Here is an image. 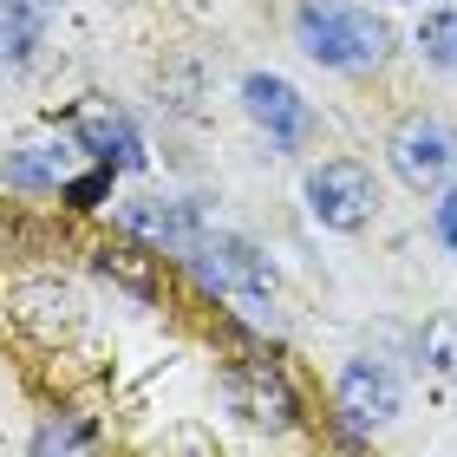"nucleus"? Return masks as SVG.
<instances>
[{"label": "nucleus", "instance_id": "1", "mask_svg": "<svg viewBox=\"0 0 457 457\" xmlns=\"http://www.w3.org/2000/svg\"><path fill=\"white\" fill-rule=\"evenodd\" d=\"M295 39L307 59L334 72H379L392 53V27L366 7H340V0H307L295 13Z\"/></svg>", "mask_w": 457, "mask_h": 457}, {"label": "nucleus", "instance_id": "2", "mask_svg": "<svg viewBox=\"0 0 457 457\" xmlns=\"http://www.w3.org/2000/svg\"><path fill=\"white\" fill-rule=\"evenodd\" d=\"M386 157L392 170H399L405 190H451L457 183V131L438 118H405L399 131L386 137Z\"/></svg>", "mask_w": 457, "mask_h": 457}, {"label": "nucleus", "instance_id": "3", "mask_svg": "<svg viewBox=\"0 0 457 457\" xmlns=\"http://www.w3.org/2000/svg\"><path fill=\"white\" fill-rule=\"evenodd\" d=\"M307 210H314L320 228H340V236H353V228H366L372 210H379V190H372V170L353 157H334V163H314L307 170Z\"/></svg>", "mask_w": 457, "mask_h": 457}, {"label": "nucleus", "instance_id": "4", "mask_svg": "<svg viewBox=\"0 0 457 457\" xmlns=\"http://www.w3.org/2000/svg\"><path fill=\"white\" fill-rule=\"evenodd\" d=\"M190 268L203 275V287H216V295H236V301H268L275 295V268L255 242L242 236H203Z\"/></svg>", "mask_w": 457, "mask_h": 457}, {"label": "nucleus", "instance_id": "5", "mask_svg": "<svg viewBox=\"0 0 457 457\" xmlns=\"http://www.w3.org/2000/svg\"><path fill=\"white\" fill-rule=\"evenodd\" d=\"M222 392H228V405L262 431H295L301 425V399L287 392V379L268 360H236L222 372Z\"/></svg>", "mask_w": 457, "mask_h": 457}, {"label": "nucleus", "instance_id": "6", "mask_svg": "<svg viewBox=\"0 0 457 457\" xmlns=\"http://www.w3.org/2000/svg\"><path fill=\"white\" fill-rule=\"evenodd\" d=\"M242 112L255 118L281 151H301V144L314 137V105H307L287 79H275V72H248L242 79Z\"/></svg>", "mask_w": 457, "mask_h": 457}, {"label": "nucleus", "instance_id": "7", "mask_svg": "<svg viewBox=\"0 0 457 457\" xmlns=\"http://www.w3.org/2000/svg\"><path fill=\"white\" fill-rule=\"evenodd\" d=\"M334 405H340V425L353 438H366V431L399 419V379H392L386 366H372V360H353L340 372V386H334Z\"/></svg>", "mask_w": 457, "mask_h": 457}, {"label": "nucleus", "instance_id": "8", "mask_svg": "<svg viewBox=\"0 0 457 457\" xmlns=\"http://www.w3.org/2000/svg\"><path fill=\"white\" fill-rule=\"evenodd\" d=\"M66 124H72V144L92 151L98 163H112V170H144V137L131 131L124 112L105 105V98H79Z\"/></svg>", "mask_w": 457, "mask_h": 457}, {"label": "nucleus", "instance_id": "9", "mask_svg": "<svg viewBox=\"0 0 457 457\" xmlns=\"http://www.w3.org/2000/svg\"><path fill=\"white\" fill-rule=\"evenodd\" d=\"M124 222L137 228V236H151L157 248H170V255H196V216L183 210V203H131Z\"/></svg>", "mask_w": 457, "mask_h": 457}, {"label": "nucleus", "instance_id": "10", "mask_svg": "<svg viewBox=\"0 0 457 457\" xmlns=\"http://www.w3.org/2000/svg\"><path fill=\"white\" fill-rule=\"evenodd\" d=\"M46 33V7L39 0H0V66H27Z\"/></svg>", "mask_w": 457, "mask_h": 457}, {"label": "nucleus", "instance_id": "11", "mask_svg": "<svg viewBox=\"0 0 457 457\" xmlns=\"http://www.w3.org/2000/svg\"><path fill=\"white\" fill-rule=\"evenodd\" d=\"M92 262H98V275H105V281H118V287H124V295L157 301V255H144L137 242H105Z\"/></svg>", "mask_w": 457, "mask_h": 457}, {"label": "nucleus", "instance_id": "12", "mask_svg": "<svg viewBox=\"0 0 457 457\" xmlns=\"http://www.w3.org/2000/svg\"><path fill=\"white\" fill-rule=\"evenodd\" d=\"M7 183H20V190H53V183H72V151H59V144H27V151L7 163Z\"/></svg>", "mask_w": 457, "mask_h": 457}, {"label": "nucleus", "instance_id": "13", "mask_svg": "<svg viewBox=\"0 0 457 457\" xmlns=\"http://www.w3.org/2000/svg\"><path fill=\"white\" fill-rule=\"evenodd\" d=\"M419 53L431 59V66H445V72H457V7H445V13H431L425 27H419Z\"/></svg>", "mask_w": 457, "mask_h": 457}, {"label": "nucleus", "instance_id": "14", "mask_svg": "<svg viewBox=\"0 0 457 457\" xmlns=\"http://www.w3.org/2000/svg\"><path fill=\"white\" fill-rule=\"evenodd\" d=\"M419 353H425V366L431 372H445V379H457V314H438L425 327V340H419Z\"/></svg>", "mask_w": 457, "mask_h": 457}, {"label": "nucleus", "instance_id": "15", "mask_svg": "<svg viewBox=\"0 0 457 457\" xmlns=\"http://www.w3.org/2000/svg\"><path fill=\"white\" fill-rule=\"evenodd\" d=\"M92 438H98V431H92L86 419H59V425H46V431L33 438V451H86Z\"/></svg>", "mask_w": 457, "mask_h": 457}, {"label": "nucleus", "instance_id": "16", "mask_svg": "<svg viewBox=\"0 0 457 457\" xmlns=\"http://www.w3.org/2000/svg\"><path fill=\"white\" fill-rule=\"evenodd\" d=\"M112 163H98V170L92 177H79V183H66V196H72V210H98V203H105L112 196Z\"/></svg>", "mask_w": 457, "mask_h": 457}, {"label": "nucleus", "instance_id": "17", "mask_svg": "<svg viewBox=\"0 0 457 457\" xmlns=\"http://www.w3.org/2000/svg\"><path fill=\"white\" fill-rule=\"evenodd\" d=\"M438 236H445V242L457 248V183H451V196L438 203Z\"/></svg>", "mask_w": 457, "mask_h": 457}]
</instances>
